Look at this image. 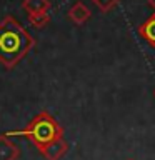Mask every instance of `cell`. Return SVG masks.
<instances>
[{"mask_svg":"<svg viewBox=\"0 0 155 160\" xmlns=\"http://www.w3.org/2000/svg\"><path fill=\"white\" fill-rule=\"evenodd\" d=\"M35 38L15 20L5 15L0 20V63L5 68H13L33 48Z\"/></svg>","mask_w":155,"mask_h":160,"instance_id":"obj_1","label":"cell"},{"mask_svg":"<svg viewBox=\"0 0 155 160\" xmlns=\"http://www.w3.org/2000/svg\"><path fill=\"white\" fill-rule=\"evenodd\" d=\"M7 135H10V137H13V135H17V137H25L40 150L48 142H52V140L58 138V137H63V128L60 127L58 122L48 112L42 110V112H38L22 130L7 132Z\"/></svg>","mask_w":155,"mask_h":160,"instance_id":"obj_2","label":"cell"},{"mask_svg":"<svg viewBox=\"0 0 155 160\" xmlns=\"http://www.w3.org/2000/svg\"><path fill=\"white\" fill-rule=\"evenodd\" d=\"M38 152L45 157V160H60L68 152V143L63 137H58V138L52 140V142H48Z\"/></svg>","mask_w":155,"mask_h":160,"instance_id":"obj_3","label":"cell"},{"mask_svg":"<svg viewBox=\"0 0 155 160\" xmlns=\"http://www.w3.org/2000/svg\"><path fill=\"white\" fill-rule=\"evenodd\" d=\"M20 148L18 145L12 142L10 135L0 133V160H18Z\"/></svg>","mask_w":155,"mask_h":160,"instance_id":"obj_4","label":"cell"},{"mask_svg":"<svg viewBox=\"0 0 155 160\" xmlns=\"http://www.w3.org/2000/svg\"><path fill=\"white\" fill-rule=\"evenodd\" d=\"M90 17H92V12L85 3L82 2H75L68 10V20L73 22L75 25H83L85 22H88Z\"/></svg>","mask_w":155,"mask_h":160,"instance_id":"obj_5","label":"cell"},{"mask_svg":"<svg viewBox=\"0 0 155 160\" xmlns=\"http://www.w3.org/2000/svg\"><path fill=\"white\" fill-rule=\"evenodd\" d=\"M138 35L147 42L152 48H155V13L145 20L143 23H140L138 27Z\"/></svg>","mask_w":155,"mask_h":160,"instance_id":"obj_6","label":"cell"},{"mask_svg":"<svg viewBox=\"0 0 155 160\" xmlns=\"http://www.w3.org/2000/svg\"><path fill=\"white\" fill-rule=\"evenodd\" d=\"M52 7L50 0H23L22 8L27 13H35V12H48V8Z\"/></svg>","mask_w":155,"mask_h":160,"instance_id":"obj_7","label":"cell"},{"mask_svg":"<svg viewBox=\"0 0 155 160\" xmlns=\"http://www.w3.org/2000/svg\"><path fill=\"white\" fill-rule=\"evenodd\" d=\"M28 22L33 25L35 28H43L50 23V13L48 12H35L28 13Z\"/></svg>","mask_w":155,"mask_h":160,"instance_id":"obj_8","label":"cell"},{"mask_svg":"<svg viewBox=\"0 0 155 160\" xmlns=\"http://www.w3.org/2000/svg\"><path fill=\"white\" fill-rule=\"evenodd\" d=\"M92 2L102 13H108L110 10H113L120 3V0H92Z\"/></svg>","mask_w":155,"mask_h":160,"instance_id":"obj_9","label":"cell"},{"mask_svg":"<svg viewBox=\"0 0 155 160\" xmlns=\"http://www.w3.org/2000/svg\"><path fill=\"white\" fill-rule=\"evenodd\" d=\"M147 3H148L152 8H155V0H147Z\"/></svg>","mask_w":155,"mask_h":160,"instance_id":"obj_10","label":"cell"},{"mask_svg":"<svg viewBox=\"0 0 155 160\" xmlns=\"http://www.w3.org/2000/svg\"><path fill=\"white\" fill-rule=\"evenodd\" d=\"M128 160H133V158H128Z\"/></svg>","mask_w":155,"mask_h":160,"instance_id":"obj_11","label":"cell"},{"mask_svg":"<svg viewBox=\"0 0 155 160\" xmlns=\"http://www.w3.org/2000/svg\"><path fill=\"white\" fill-rule=\"evenodd\" d=\"M153 95H155V90H153Z\"/></svg>","mask_w":155,"mask_h":160,"instance_id":"obj_12","label":"cell"}]
</instances>
